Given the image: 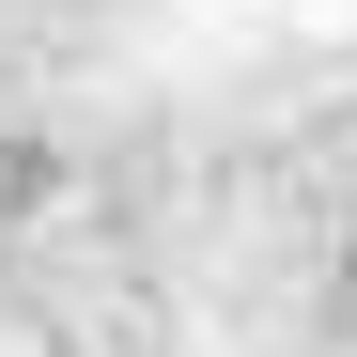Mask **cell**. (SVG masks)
Returning a JSON list of instances; mask_svg holds the SVG:
<instances>
[{
    "label": "cell",
    "instance_id": "obj_1",
    "mask_svg": "<svg viewBox=\"0 0 357 357\" xmlns=\"http://www.w3.org/2000/svg\"><path fill=\"white\" fill-rule=\"evenodd\" d=\"M342 295H357V249H342Z\"/></svg>",
    "mask_w": 357,
    "mask_h": 357
}]
</instances>
